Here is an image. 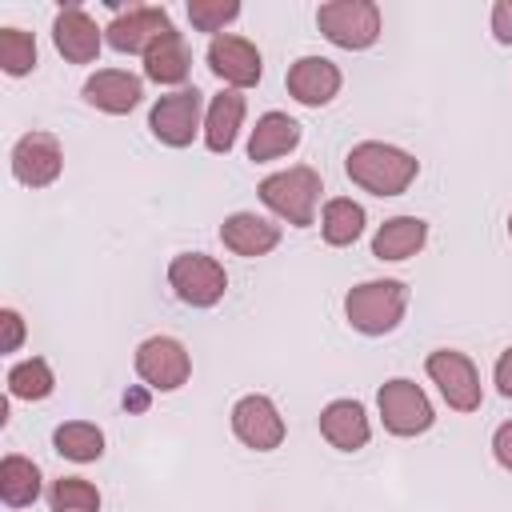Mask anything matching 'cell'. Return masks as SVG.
<instances>
[{"label": "cell", "instance_id": "33", "mask_svg": "<svg viewBox=\"0 0 512 512\" xmlns=\"http://www.w3.org/2000/svg\"><path fill=\"white\" fill-rule=\"evenodd\" d=\"M496 388H500V396L512 400V348H504L496 360Z\"/></svg>", "mask_w": 512, "mask_h": 512}, {"label": "cell", "instance_id": "24", "mask_svg": "<svg viewBox=\"0 0 512 512\" xmlns=\"http://www.w3.org/2000/svg\"><path fill=\"white\" fill-rule=\"evenodd\" d=\"M320 232L332 248H344V244H356L360 232H364V208L348 196H332L320 212Z\"/></svg>", "mask_w": 512, "mask_h": 512}, {"label": "cell", "instance_id": "5", "mask_svg": "<svg viewBox=\"0 0 512 512\" xmlns=\"http://www.w3.org/2000/svg\"><path fill=\"white\" fill-rule=\"evenodd\" d=\"M168 284H172L176 300H184L188 308H212L228 292V272L220 260H212L204 252H180L168 264Z\"/></svg>", "mask_w": 512, "mask_h": 512}, {"label": "cell", "instance_id": "11", "mask_svg": "<svg viewBox=\"0 0 512 512\" xmlns=\"http://www.w3.org/2000/svg\"><path fill=\"white\" fill-rule=\"evenodd\" d=\"M172 28L168 20V8H148V4H132L128 12H116V20L104 28V40L116 48V52H148L156 40H164Z\"/></svg>", "mask_w": 512, "mask_h": 512}, {"label": "cell", "instance_id": "4", "mask_svg": "<svg viewBox=\"0 0 512 512\" xmlns=\"http://www.w3.org/2000/svg\"><path fill=\"white\" fill-rule=\"evenodd\" d=\"M316 24L336 48L360 52L372 48L380 36V8L372 0H328L316 8Z\"/></svg>", "mask_w": 512, "mask_h": 512}, {"label": "cell", "instance_id": "13", "mask_svg": "<svg viewBox=\"0 0 512 512\" xmlns=\"http://www.w3.org/2000/svg\"><path fill=\"white\" fill-rule=\"evenodd\" d=\"M208 68L224 84H232L236 92L260 84V76H264V60H260L256 44L244 40V36H228V32L224 36H212V44H208Z\"/></svg>", "mask_w": 512, "mask_h": 512}, {"label": "cell", "instance_id": "34", "mask_svg": "<svg viewBox=\"0 0 512 512\" xmlns=\"http://www.w3.org/2000/svg\"><path fill=\"white\" fill-rule=\"evenodd\" d=\"M508 236H512V216H508Z\"/></svg>", "mask_w": 512, "mask_h": 512}, {"label": "cell", "instance_id": "21", "mask_svg": "<svg viewBox=\"0 0 512 512\" xmlns=\"http://www.w3.org/2000/svg\"><path fill=\"white\" fill-rule=\"evenodd\" d=\"M240 124H244V96L236 88L212 96V104L204 112V144H208V152H232Z\"/></svg>", "mask_w": 512, "mask_h": 512}, {"label": "cell", "instance_id": "8", "mask_svg": "<svg viewBox=\"0 0 512 512\" xmlns=\"http://www.w3.org/2000/svg\"><path fill=\"white\" fill-rule=\"evenodd\" d=\"M136 376L152 392H176L192 376V356L176 336H148L136 348Z\"/></svg>", "mask_w": 512, "mask_h": 512}, {"label": "cell", "instance_id": "20", "mask_svg": "<svg viewBox=\"0 0 512 512\" xmlns=\"http://www.w3.org/2000/svg\"><path fill=\"white\" fill-rule=\"evenodd\" d=\"M424 240H428V224L420 216H392L376 228L372 256L376 260H408L424 248Z\"/></svg>", "mask_w": 512, "mask_h": 512}, {"label": "cell", "instance_id": "3", "mask_svg": "<svg viewBox=\"0 0 512 512\" xmlns=\"http://www.w3.org/2000/svg\"><path fill=\"white\" fill-rule=\"evenodd\" d=\"M260 200H264V208H272L292 228H308V224H316L320 172L308 164H292L284 172H272L260 180Z\"/></svg>", "mask_w": 512, "mask_h": 512}, {"label": "cell", "instance_id": "31", "mask_svg": "<svg viewBox=\"0 0 512 512\" xmlns=\"http://www.w3.org/2000/svg\"><path fill=\"white\" fill-rule=\"evenodd\" d=\"M492 36L500 44H512V0H496L492 4Z\"/></svg>", "mask_w": 512, "mask_h": 512}, {"label": "cell", "instance_id": "27", "mask_svg": "<svg viewBox=\"0 0 512 512\" xmlns=\"http://www.w3.org/2000/svg\"><path fill=\"white\" fill-rule=\"evenodd\" d=\"M52 512H100V492L84 476H60L48 488Z\"/></svg>", "mask_w": 512, "mask_h": 512}, {"label": "cell", "instance_id": "2", "mask_svg": "<svg viewBox=\"0 0 512 512\" xmlns=\"http://www.w3.org/2000/svg\"><path fill=\"white\" fill-rule=\"evenodd\" d=\"M408 312V284L404 280H364L344 296V316L364 336L392 332Z\"/></svg>", "mask_w": 512, "mask_h": 512}, {"label": "cell", "instance_id": "30", "mask_svg": "<svg viewBox=\"0 0 512 512\" xmlns=\"http://www.w3.org/2000/svg\"><path fill=\"white\" fill-rule=\"evenodd\" d=\"M24 344V320L16 308H0V352H20Z\"/></svg>", "mask_w": 512, "mask_h": 512}, {"label": "cell", "instance_id": "23", "mask_svg": "<svg viewBox=\"0 0 512 512\" xmlns=\"http://www.w3.org/2000/svg\"><path fill=\"white\" fill-rule=\"evenodd\" d=\"M40 496V468L28 456L8 452L0 460V500L8 508H28Z\"/></svg>", "mask_w": 512, "mask_h": 512}, {"label": "cell", "instance_id": "17", "mask_svg": "<svg viewBox=\"0 0 512 512\" xmlns=\"http://www.w3.org/2000/svg\"><path fill=\"white\" fill-rule=\"evenodd\" d=\"M320 436L340 448V452H360L372 436V424H368V412L360 400H332L324 404L320 412Z\"/></svg>", "mask_w": 512, "mask_h": 512}, {"label": "cell", "instance_id": "12", "mask_svg": "<svg viewBox=\"0 0 512 512\" xmlns=\"http://www.w3.org/2000/svg\"><path fill=\"white\" fill-rule=\"evenodd\" d=\"M64 168L60 140L52 132H24L12 144V176L28 188H48Z\"/></svg>", "mask_w": 512, "mask_h": 512}, {"label": "cell", "instance_id": "9", "mask_svg": "<svg viewBox=\"0 0 512 512\" xmlns=\"http://www.w3.org/2000/svg\"><path fill=\"white\" fill-rule=\"evenodd\" d=\"M424 368H428L432 384L440 388V396H444V404H448L452 412H476V408H480V400H484V392H480V372H476V364H472L464 352H456V348H436V352L424 360Z\"/></svg>", "mask_w": 512, "mask_h": 512}, {"label": "cell", "instance_id": "1", "mask_svg": "<svg viewBox=\"0 0 512 512\" xmlns=\"http://www.w3.org/2000/svg\"><path fill=\"white\" fill-rule=\"evenodd\" d=\"M344 172L352 176V184H360L364 192L372 196H400L408 192V184L416 180L420 172V160L396 144H384V140H360L348 160H344Z\"/></svg>", "mask_w": 512, "mask_h": 512}, {"label": "cell", "instance_id": "29", "mask_svg": "<svg viewBox=\"0 0 512 512\" xmlns=\"http://www.w3.org/2000/svg\"><path fill=\"white\" fill-rule=\"evenodd\" d=\"M240 16L236 0H188V20L196 32H216L224 36V24H232Z\"/></svg>", "mask_w": 512, "mask_h": 512}, {"label": "cell", "instance_id": "10", "mask_svg": "<svg viewBox=\"0 0 512 512\" xmlns=\"http://www.w3.org/2000/svg\"><path fill=\"white\" fill-rule=\"evenodd\" d=\"M232 432L240 444H248L256 452H272L284 444V416H280L272 396L248 392L232 404Z\"/></svg>", "mask_w": 512, "mask_h": 512}, {"label": "cell", "instance_id": "15", "mask_svg": "<svg viewBox=\"0 0 512 512\" xmlns=\"http://www.w3.org/2000/svg\"><path fill=\"white\" fill-rule=\"evenodd\" d=\"M344 76L328 56H300L288 68V96L304 108H324L340 92Z\"/></svg>", "mask_w": 512, "mask_h": 512}, {"label": "cell", "instance_id": "22", "mask_svg": "<svg viewBox=\"0 0 512 512\" xmlns=\"http://www.w3.org/2000/svg\"><path fill=\"white\" fill-rule=\"evenodd\" d=\"M192 68V56H188V44L180 32H168L164 40H156L148 52H144V76L156 80V84H180Z\"/></svg>", "mask_w": 512, "mask_h": 512}, {"label": "cell", "instance_id": "7", "mask_svg": "<svg viewBox=\"0 0 512 512\" xmlns=\"http://www.w3.org/2000/svg\"><path fill=\"white\" fill-rule=\"evenodd\" d=\"M376 404H380V420L392 436H420L432 428L436 412H432V400L424 396V388L408 376H396L388 380L380 392H376Z\"/></svg>", "mask_w": 512, "mask_h": 512}, {"label": "cell", "instance_id": "25", "mask_svg": "<svg viewBox=\"0 0 512 512\" xmlns=\"http://www.w3.org/2000/svg\"><path fill=\"white\" fill-rule=\"evenodd\" d=\"M52 444L64 460H76V464H88V460H100L104 456V432L88 420H64L56 432H52Z\"/></svg>", "mask_w": 512, "mask_h": 512}, {"label": "cell", "instance_id": "16", "mask_svg": "<svg viewBox=\"0 0 512 512\" xmlns=\"http://www.w3.org/2000/svg\"><path fill=\"white\" fill-rule=\"evenodd\" d=\"M140 96H144V80L132 76V72H124V68H100V72H92L84 80V100L92 108L108 112V116L132 112L140 104Z\"/></svg>", "mask_w": 512, "mask_h": 512}, {"label": "cell", "instance_id": "14", "mask_svg": "<svg viewBox=\"0 0 512 512\" xmlns=\"http://www.w3.org/2000/svg\"><path fill=\"white\" fill-rule=\"evenodd\" d=\"M52 40H56V52L68 60V64H92L100 56V44H104V28L80 8V4H68L56 12L52 20Z\"/></svg>", "mask_w": 512, "mask_h": 512}, {"label": "cell", "instance_id": "32", "mask_svg": "<svg viewBox=\"0 0 512 512\" xmlns=\"http://www.w3.org/2000/svg\"><path fill=\"white\" fill-rule=\"evenodd\" d=\"M492 456H496L500 468L512 472V420H504V424L492 432Z\"/></svg>", "mask_w": 512, "mask_h": 512}, {"label": "cell", "instance_id": "26", "mask_svg": "<svg viewBox=\"0 0 512 512\" xmlns=\"http://www.w3.org/2000/svg\"><path fill=\"white\" fill-rule=\"evenodd\" d=\"M52 388H56V376L44 356H28L8 368V396L16 400H44L52 396Z\"/></svg>", "mask_w": 512, "mask_h": 512}, {"label": "cell", "instance_id": "18", "mask_svg": "<svg viewBox=\"0 0 512 512\" xmlns=\"http://www.w3.org/2000/svg\"><path fill=\"white\" fill-rule=\"evenodd\" d=\"M220 240L236 256H264L280 244V224H272L268 216H256V212H232L220 224Z\"/></svg>", "mask_w": 512, "mask_h": 512}, {"label": "cell", "instance_id": "19", "mask_svg": "<svg viewBox=\"0 0 512 512\" xmlns=\"http://www.w3.org/2000/svg\"><path fill=\"white\" fill-rule=\"evenodd\" d=\"M300 144V124L288 112H264L248 136V160H280Z\"/></svg>", "mask_w": 512, "mask_h": 512}, {"label": "cell", "instance_id": "28", "mask_svg": "<svg viewBox=\"0 0 512 512\" xmlns=\"http://www.w3.org/2000/svg\"><path fill=\"white\" fill-rule=\"evenodd\" d=\"M0 68L8 76H28L36 68V36L24 28H0Z\"/></svg>", "mask_w": 512, "mask_h": 512}, {"label": "cell", "instance_id": "6", "mask_svg": "<svg viewBox=\"0 0 512 512\" xmlns=\"http://www.w3.org/2000/svg\"><path fill=\"white\" fill-rule=\"evenodd\" d=\"M148 128L168 148H188L196 132H204V96L196 88H176L160 96L148 112Z\"/></svg>", "mask_w": 512, "mask_h": 512}]
</instances>
